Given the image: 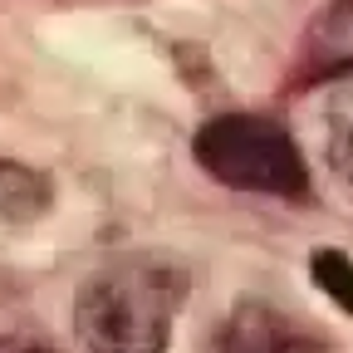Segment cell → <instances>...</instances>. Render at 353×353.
Instances as JSON below:
<instances>
[{"instance_id":"1","label":"cell","mask_w":353,"mask_h":353,"mask_svg":"<svg viewBox=\"0 0 353 353\" xmlns=\"http://www.w3.org/2000/svg\"><path fill=\"white\" fill-rule=\"evenodd\" d=\"M182 304V275L162 260L123 255L88 280L74 299L83 353H167Z\"/></svg>"},{"instance_id":"2","label":"cell","mask_w":353,"mask_h":353,"mask_svg":"<svg viewBox=\"0 0 353 353\" xmlns=\"http://www.w3.org/2000/svg\"><path fill=\"white\" fill-rule=\"evenodd\" d=\"M196 162L236 192H260V196H304L309 172L294 148V138L260 118V113H221L201 123L196 132Z\"/></svg>"},{"instance_id":"3","label":"cell","mask_w":353,"mask_h":353,"mask_svg":"<svg viewBox=\"0 0 353 353\" xmlns=\"http://www.w3.org/2000/svg\"><path fill=\"white\" fill-rule=\"evenodd\" d=\"M353 74V0H329L309 20L304 50H299V79L324 83Z\"/></svg>"},{"instance_id":"4","label":"cell","mask_w":353,"mask_h":353,"mask_svg":"<svg viewBox=\"0 0 353 353\" xmlns=\"http://www.w3.org/2000/svg\"><path fill=\"white\" fill-rule=\"evenodd\" d=\"M221 353H324V343L275 309L241 304L236 319L221 329Z\"/></svg>"},{"instance_id":"5","label":"cell","mask_w":353,"mask_h":353,"mask_svg":"<svg viewBox=\"0 0 353 353\" xmlns=\"http://www.w3.org/2000/svg\"><path fill=\"white\" fill-rule=\"evenodd\" d=\"M50 206H54L50 176L25 167V162L0 157V221H39Z\"/></svg>"},{"instance_id":"6","label":"cell","mask_w":353,"mask_h":353,"mask_svg":"<svg viewBox=\"0 0 353 353\" xmlns=\"http://www.w3.org/2000/svg\"><path fill=\"white\" fill-rule=\"evenodd\" d=\"M309 275H314V285L353 314V260L343 250H314V260H309Z\"/></svg>"},{"instance_id":"7","label":"cell","mask_w":353,"mask_h":353,"mask_svg":"<svg viewBox=\"0 0 353 353\" xmlns=\"http://www.w3.org/2000/svg\"><path fill=\"white\" fill-rule=\"evenodd\" d=\"M329 167L353 182V88L329 108Z\"/></svg>"},{"instance_id":"8","label":"cell","mask_w":353,"mask_h":353,"mask_svg":"<svg viewBox=\"0 0 353 353\" xmlns=\"http://www.w3.org/2000/svg\"><path fill=\"white\" fill-rule=\"evenodd\" d=\"M0 353H54V348L39 343V339H6V343H0Z\"/></svg>"}]
</instances>
